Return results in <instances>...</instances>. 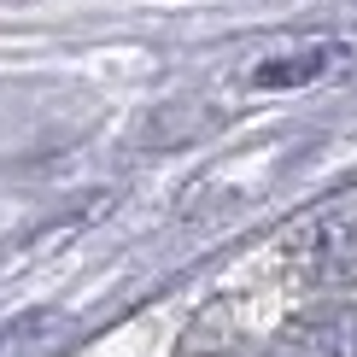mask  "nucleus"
<instances>
[{"mask_svg":"<svg viewBox=\"0 0 357 357\" xmlns=\"http://www.w3.org/2000/svg\"><path fill=\"white\" fill-rule=\"evenodd\" d=\"M287 252L310 287H357V199H340L334 211L310 217L287 241Z\"/></svg>","mask_w":357,"mask_h":357,"instance_id":"1","label":"nucleus"},{"mask_svg":"<svg viewBox=\"0 0 357 357\" xmlns=\"http://www.w3.org/2000/svg\"><path fill=\"white\" fill-rule=\"evenodd\" d=\"M275 357H357V305H317L293 317L275 340Z\"/></svg>","mask_w":357,"mask_h":357,"instance_id":"2","label":"nucleus"}]
</instances>
